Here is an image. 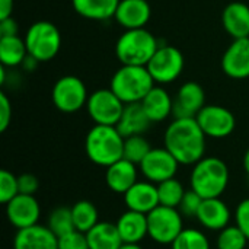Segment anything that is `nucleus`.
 Segmentation results:
<instances>
[{"mask_svg":"<svg viewBox=\"0 0 249 249\" xmlns=\"http://www.w3.org/2000/svg\"><path fill=\"white\" fill-rule=\"evenodd\" d=\"M206 134L196 118H174L165 131V147L179 165H196L204 158Z\"/></svg>","mask_w":249,"mask_h":249,"instance_id":"nucleus-1","label":"nucleus"},{"mask_svg":"<svg viewBox=\"0 0 249 249\" xmlns=\"http://www.w3.org/2000/svg\"><path fill=\"white\" fill-rule=\"evenodd\" d=\"M85 150L92 163L108 168L123 159L124 137L115 125L95 124L86 134Z\"/></svg>","mask_w":249,"mask_h":249,"instance_id":"nucleus-2","label":"nucleus"},{"mask_svg":"<svg viewBox=\"0 0 249 249\" xmlns=\"http://www.w3.org/2000/svg\"><path fill=\"white\" fill-rule=\"evenodd\" d=\"M190 184L191 190L196 191L201 198H217L228 188L229 168L216 156H204L201 160L193 165Z\"/></svg>","mask_w":249,"mask_h":249,"instance_id":"nucleus-3","label":"nucleus"},{"mask_svg":"<svg viewBox=\"0 0 249 249\" xmlns=\"http://www.w3.org/2000/svg\"><path fill=\"white\" fill-rule=\"evenodd\" d=\"M158 48L156 36L146 28L125 29L117 39L115 55L125 66H147Z\"/></svg>","mask_w":249,"mask_h":249,"instance_id":"nucleus-4","label":"nucleus"},{"mask_svg":"<svg viewBox=\"0 0 249 249\" xmlns=\"http://www.w3.org/2000/svg\"><path fill=\"white\" fill-rule=\"evenodd\" d=\"M155 80L146 66L123 64L112 76L109 89L127 105L142 102L155 86Z\"/></svg>","mask_w":249,"mask_h":249,"instance_id":"nucleus-5","label":"nucleus"},{"mask_svg":"<svg viewBox=\"0 0 249 249\" xmlns=\"http://www.w3.org/2000/svg\"><path fill=\"white\" fill-rule=\"evenodd\" d=\"M28 55L38 63L53 60L61 47V34L58 28L48 20H38L32 23L25 35Z\"/></svg>","mask_w":249,"mask_h":249,"instance_id":"nucleus-6","label":"nucleus"},{"mask_svg":"<svg viewBox=\"0 0 249 249\" xmlns=\"http://www.w3.org/2000/svg\"><path fill=\"white\" fill-rule=\"evenodd\" d=\"M149 236L159 245H172L184 231V216L178 209L158 206L147 214Z\"/></svg>","mask_w":249,"mask_h":249,"instance_id":"nucleus-7","label":"nucleus"},{"mask_svg":"<svg viewBox=\"0 0 249 249\" xmlns=\"http://www.w3.org/2000/svg\"><path fill=\"white\" fill-rule=\"evenodd\" d=\"M89 93L86 85L77 76H63L60 77L51 92V99L54 107L66 114H73L86 107Z\"/></svg>","mask_w":249,"mask_h":249,"instance_id":"nucleus-8","label":"nucleus"},{"mask_svg":"<svg viewBox=\"0 0 249 249\" xmlns=\"http://www.w3.org/2000/svg\"><path fill=\"white\" fill-rule=\"evenodd\" d=\"M185 66L182 53L172 45H159L152 60L147 63V70L153 80L159 85H168L175 82Z\"/></svg>","mask_w":249,"mask_h":249,"instance_id":"nucleus-9","label":"nucleus"},{"mask_svg":"<svg viewBox=\"0 0 249 249\" xmlns=\"http://www.w3.org/2000/svg\"><path fill=\"white\" fill-rule=\"evenodd\" d=\"M124 107L125 104L109 88L95 90L86 102V111L98 125H117Z\"/></svg>","mask_w":249,"mask_h":249,"instance_id":"nucleus-10","label":"nucleus"},{"mask_svg":"<svg viewBox=\"0 0 249 249\" xmlns=\"http://www.w3.org/2000/svg\"><path fill=\"white\" fill-rule=\"evenodd\" d=\"M201 130L207 137L225 139L231 136L236 127V120L232 111L222 105H206L196 117Z\"/></svg>","mask_w":249,"mask_h":249,"instance_id":"nucleus-11","label":"nucleus"},{"mask_svg":"<svg viewBox=\"0 0 249 249\" xmlns=\"http://www.w3.org/2000/svg\"><path fill=\"white\" fill-rule=\"evenodd\" d=\"M179 162L166 147H155L140 163V171L147 181L158 185L166 179L175 178Z\"/></svg>","mask_w":249,"mask_h":249,"instance_id":"nucleus-12","label":"nucleus"},{"mask_svg":"<svg viewBox=\"0 0 249 249\" xmlns=\"http://www.w3.org/2000/svg\"><path fill=\"white\" fill-rule=\"evenodd\" d=\"M4 206L9 223L18 231L38 225V220L41 217V207L35 196L18 194Z\"/></svg>","mask_w":249,"mask_h":249,"instance_id":"nucleus-13","label":"nucleus"},{"mask_svg":"<svg viewBox=\"0 0 249 249\" xmlns=\"http://www.w3.org/2000/svg\"><path fill=\"white\" fill-rule=\"evenodd\" d=\"M206 107V93L201 85L194 80L185 82L174 98V118H196Z\"/></svg>","mask_w":249,"mask_h":249,"instance_id":"nucleus-14","label":"nucleus"},{"mask_svg":"<svg viewBox=\"0 0 249 249\" xmlns=\"http://www.w3.org/2000/svg\"><path fill=\"white\" fill-rule=\"evenodd\" d=\"M222 70L232 79L249 77V36L232 41L222 57Z\"/></svg>","mask_w":249,"mask_h":249,"instance_id":"nucleus-15","label":"nucleus"},{"mask_svg":"<svg viewBox=\"0 0 249 249\" xmlns=\"http://www.w3.org/2000/svg\"><path fill=\"white\" fill-rule=\"evenodd\" d=\"M124 203L127 210L149 214L159 206L158 185L150 181H137L125 194Z\"/></svg>","mask_w":249,"mask_h":249,"instance_id":"nucleus-16","label":"nucleus"},{"mask_svg":"<svg viewBox=\"0 0 249 249\" xmlns=\"http://www.w3.org/2000/svg\"><path fill=\"white\" fill-rule=\"evenodd\" d=\"M13 249H58V238L48 226L38 223L16 232Z\"/></svg>","mask_w":249,"mask_h":249,"instance_id":"nucleus-17","label":"nucleus"},{"mask_svg":"<svg viewBox=\"0 0 249 249\" xmlns=\"http://www.w3.org/2000/svg\"><path fill=\"white\" fill-rule=\"evenodd\" d=\"M150 16L152 7L147 0H121L114 18L124 29H139L146 28Z\"/></svg>","mask_w":249,"mask_h":249,"instance_id":"nucleus-18","label":"nucleus"},{"mask_svg":"<svg viewBox=\"0 0 249 249\" xmlns=\"http://www.w3.org/2000/svg\"><path fill=\"white\" fill-rule=\"evenodd\" d=\"M231 217L232 214L228 204L223 200H220V197H217V198H204L196 219L207 231L220 232L222 229L229 226Z\"/></svg>","mask_w":249,"mask_h":249,"instance_id":"nucleus-19","label":"nucleus"},{"mask_svg":"<svg viewBox=\"0 0 249 249\" xmlns=\"http://www.w3.org/2000/svg\"><path fill=\"white\" fill-rule=\"evenodd\" d=\"M105 182L112 193L125 194L136 182H137V168L136 163L120 159L118 162L112 163L105 171Z\"/></svg>","mask_w":249,"mask_h":249,"instance_id":"nucleus-20","label":"nucleus"},{"mask_svg":"<svg viewBox=\"0 0 249 249\" xmlns=\"http://www.w3.org/2000/svg\"><path fill=\"white\" fill-rule=\"evenodd\" d=\"M115 225L123 244H140L146 236H149L147 214L127 210L120 216Z\"/></svg>","mask_w":249,"mask_h":249,"instance_id":"nucleus-21","label":"nucleus"},{"mask_svg":"<svg viewBox=\"0 0 249 249\" xmlns=\"http://www.w3.org/2000/svg\"><path fill=\"white\" fill-rule=\"evenodd\" d=\"M150 124H152V121L147 117V114L144 112L142 104L134 102V104H127L124 107L121 118L115 127L121 133V136L124 139H127L131 136L144 134L149 130Z\"/></svg>","mask_w":249,"mask_h":249,"instance_id":"nucleus-22","label":"nucleus"},{"mask_svg":"<svg viewBox=\"0 0 249 249\" xmlns=\"http://www.w3.org/2000/svg\"><path fill=\"white\" fill-rule=\"evenodd\" d=\"M225 31L233 38L249 36V6L242 1L229 3L222 13Z\"/></svg>","mask_w":249,"mask_h":249,"instance_id":"nucleus-23","label":"nucleus"},{"mask_svg":"<svg viewBox=\"0 0 249 249\" xmlns=\"http://www.w3.org/2000/svg\"><path fill=\"white\" fill-rule=\"evenodd\" d=\"M140 104L152 123H160L172 115L174 98L162 86L155 85Z\"/></svg>","mask_w":249,"mask_h":249,"instance_id":"nucleus-24","label":"nucleus"},{"mask_svg":"<svg viewBox=\"0 0 249 249\" xmlns=\"http://www.w3.org/2000/svg\"><path fill=\"white\" fill-rule=\"evenodd\" d=\"M121 0H71L74 12L86 19L107 20L115 16Z\"/></svg>","mask_w":249,"mask_h":249,"instance_id":"nucleus-25","label":"nucleus"},{"mask_svg":"<svg viewBox=\"0 0 249 249\" xmlns=\"http://www.w3.org/2000/svg\"><path fill=\"white\" fill-rule=\"evenodd\" d=\"M89 249H120L123 247V239L118 233L117 225L109 222L96 223L88 233Z\"/></svg>","mask_w":249,"mask_h":249,"instance_id":"nucleus-26","label":"nucleus"},{"mask_svg":"<svg viewBox=\"0 0 249 249\" xmlns=\"http://www.w3.org/2000/svg\"><path fill=\"white\" fill-rule=\"evenodd\" d=\"M28 57L25 39L19 35L0 36V63L4 67H16L23 64Z\"/></svg>","mask_w":249,"mask_h":249,"instance_id":"nucleus-27","label":"nucleus"},{"mask_svg":"<svg viewBox=\"0 0 249 249\" xmlns=\"http://www.w3.org/2000/svg\"><path fill=\"white\" fill-rule=\"evenodd\" d=\"M70 209H71L74 229H77L83 233H88L96 223H99L98 209L95 207L93 203H90L88 200H80V201L74 203Z\"/></svg>","mask_w":249,"mask_h":249,"instance_id":"nucleus-28","label":"nucleus"},{"mask_svg":"<svg viewBox=\"0 0 249 249\" xmlns=\"http://www.w3.org/2000/svg\"><path fill=\"white\" fill-rule=\"evenodd\" d=\"M158 194H159V206L178 209L185 194V188L181 184V181H178L177 178H171L158 184Z\"/></svg>","mask_w":249,"mask_h":249,"instance_id":"nucleus-29","label":"nucleus"},{"mask_svg":"<svg viewBox=\"0 0 249 249\" xmlns=\"http://www.w3.org/2000/svg\"><path fill=\"white\" fill-rule=\"evenodd\" d=\"M172 249H210V241L204 232L193 228H184L178 238L172 242Z\"/></svg>","mask_w":249,"mask_h":249,"instance_id":"nucleus-30","label":"nucleus"},{"mask_svg":"<svg viewBox=\"0 0 249 249\" xmlns=\"http://www.w3.org/2000/svg\"><path fill=\"white\" fill-rule=\"evenodd\" d=\"M152 149L153 147L149 144V142L144 139L143 134L142 136H131V137L124 139L123 158L133 162V163H136V165H140Z\"/></svg>","mask_w":249,"mask_h":249,"instance_id":"nucleus-31","label":"nucleus"},{"mask_svg":"<svg viewBox=\"0 0 249 249\" xmlns=\"http://www.w3.org/2000/svg\"><path fill=\"white\" fill-rule=\"evenodd\" d=\"M47 226L51 229V232L57 238L74 231L71 209L70 207H57V209H54L48 216V225Z\"/></svg>","mask_w":249,"mask_h":249,"instance_id":"nucleus-32","label":"nucleus"},{"mask_svg":"<svg viewBox=\"0 0 249 249\" xmlns=\"http://www.w3.org/2000/svg\"><path fill=\"white\" fill-rule=\"evenodd\" d=\"M247 235L235 225V226H226L222 229L216 239V248L217 249H245L248 244Z\"/></svg>","mask_w":249,"mask_h":249,"instance_id":"nucleus-33","label":"nucleus"},{"mask_svg":"<svg viewBox=\"0 0 249 249\" xmlns=\"http://www.w3.org/2000/svg\"><path fill=\"white\" fill-rule=\"evenodd\" d=\"M18 194H19L18 177H15L7 169H1L0 171V201L3 204H7Z\"/></svg>","mask_w":249,"mask_h":249,"instance_id":"nucleus-34","label":"nucleus"},{"mask_svg":"<svg viewBox=\"0 0 249 249\" xmlns=\"http://www.w3.org/2000/svg\"><path fill=\"white\" fill-rule=\"evenodd\" d=\"M203 200L204 198H201L196 191L188 190V191H185V194H184V197H182V200H181V203L178 206V210L184 217H188V219L197 217Z\"/></svg>","mask_w":249,"mask_h":249,"instance_id":"nucleus-35","label":"nucleus"},{"mask_svg":"<svg viewBox=\"0 0 249 249\" xmlns=\"http://www.w3.org/2000/svg\"><path fill=\"white\" fill-rule=\"evenodd\" d=\"M58 249H89L86 233L74 229L58 238Z\"/></svg>","mask_w":249,"mask_h":249,"instance_id":"nucleus-36","label":"nucleus"},{"mask_svg":"<svg viewBox=\"0 0 249 249\" xmlns=\"http://www.w3.org/2000/svg\"><path fill=\"white\" fill-rule=\"evenodd\" d=\"M235 225L249 239V197L242 200L235 210Z\"/></svg>","mask_w":249,"mask_h":249,"instance_id":"nucleus-37","label":"nucleus"},{"mask_svg":"<svg viewBox=\"0 0 249 249\" xmlns=\"http://www.w3.org/2000/svg\"><path fill=\"white\" fill-rule=\"evenodd\" d=\"M18 185H19V194L35 196L39 187V181L32 174H22L18 177Z\"/></svg>","mask_w":249,"mask_h":249,"instance_id":"nucleus-38","label":"nucleus"},{"mask_svg":"<svg viewBox=\"0 0 249 249\" xmlns=\"http://www.w3.org/2000/svg\"><path fill=\"white\" fill-rule=\"evenodd\" d=\"M12 121V105L4 92H0V131H6Z\"/></svg>","mask_w":249,"mask_h":249,"instance_id":"nucleus-39","label":"nucleus"},{"mask_svg":"<svg viewBox=\"0 0 249 249\" xmlns=\"http://www.w3.org/2000/svg\"><path fill=\"white\" fill-rule=\"evenodd\" d=\"M18 23L16 20L10 16L6 19H0V36H13L18 35Z\"/></svg>","mask_w":249,"mask_h":249,"instance_id":"nucleus-40","label":"nucleus"},{"mask_svg":"<svg viewBox=\"0 0 249 249\" xmlns=\"http://www.w3.org/2000/svg\"><path fill=\"white\" fill-rule=\"evenodd\" d=\"M13 12V0H0V19L10 18Z\"/></svg>","mask_w":249,"mask_h":249,"instance_id":"nucleus-41","label":"nucleus"},{"mask_svg":"<svg viewBox=\"0 0 249 249\" xmlns=\"http://www.w3.org/2000/svg\"><path fill=\"white\" fill-rule=\"evenodd\" d=\"M244 168H245V171H247L249 177V147L248 150L245 152V155H244Z\"/></svg>","mask_w":249,"mask_h":249,"instance_id":"nucleus-42","label":"nucleus"},{"mask_svg":"<svg viewBox=\"0 0 249 249\" xmlns=\"http://www.w3.org/2000/svg\"><path fill=\"white\" fill-rule=\"evenodd\" d=\"M120 249H143L140 247V244H123V247Z\"/></svg>","mask_w":249,"mask_h":249,"instance_id":"nucleus-43","label":"nucleus"}]
</instances>
